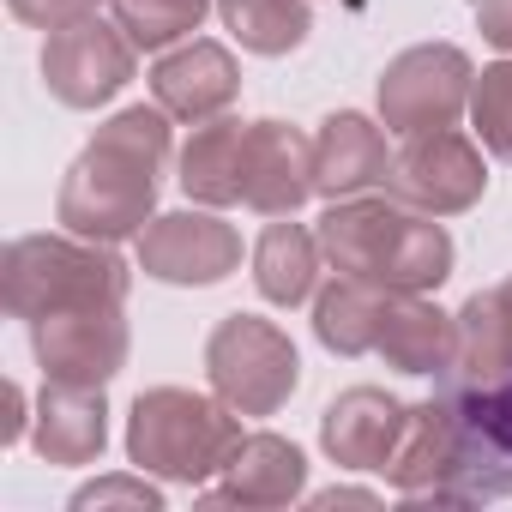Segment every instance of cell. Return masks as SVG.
Listing matches in <instances>:
<instances>
[{"label":"cell","mask_w":512,"mask_h":512,"mask_svg":"<svg viewBox=\"0 0 512 512\" xmlns=\"http://www.w3.org/2000/svg\"><path fill=\"white\" fill-rule=\"evenodd\" d=\"M470 127H476V139H482L488 157L512 163V55L476 73V91H470Z\"/></svg>","instance_id":"26"},{"label":"cell","mask_w":512,"mask_h":512,"mask_svg":"<svg viewBox=\"0 0 512 512\" xmlns=\"http://www.w3.org/2000/svg\"><path fill=\"white\" fill-rule=\"evenodd\" d=\"M404 416L410 404L392 398L386 386H350L326 404L320 416V446L338 470H386L392 452H398V434H404Z\"/></svg>","instance_id":"14"},{"label":"cell","mask_w":512,"mask_h":512,"mask_svg":"<svg viewBox=\"0 0 512 512\" xmlns=\"http://www.w3.org/2000/svg\"><path fill=\"white\" fill-rule=\"evenodd\" d=\"M386 175H392V151H386L380 121H368L356 109H338L320 121V133H314V193L320 199L374 193V187H386Z\"/></svg>","instance_id":"17"},{"label":"cell","mask_w":512,"mask_h":512,"mask_svg":"<svg viewBox=\"0 0 512 512\" xmlns=\"http://www.w3.org/2000/svg\"><path fill=\"white\" fill-rule=\"evenodd\" d=\"M205 500H223V506H290L308 494V458L296 440L284 434H241V446L229 452L223 476L199 488Z\"/></svg>","instance_id":"16"},{"label":"cell","mask_w":512,"mask_h":512,"mask_svg":"<svg viewBox=\"0 0 512 512\" xmlns=\"http://www.w3.org/2000/svg\"><path fill=\"white\" fill-rule=\"evenodd\" d=\"M380 308H386V290H374V284L338 272V278L314 296V338H320L332 356H374Z\"/></svg>","instance_id":"23"},{"label":"cell","mask_w":512,"mask_h":512,"mask_svg":"<svg viewBox=\"0 0 512 512\" xmlns=\"http://www.w3.org/2000/svg\"><path fill=\"white\" fill-rule=\"evenodd\" d=\"M139 73V49L115 19H79L49 31L43 43V85L61 109H103L109 97H121Z\"/></svg>","instance_id":"9"},{"label":"cell","mask_w":512,"mask_h":512,"mask_svg":"<svg viewBox=\"0 0 512 512\" xmlns=\"http://www.w3.org/2000/svg\"><path fill=\"white\" fill-rule=\"evenodd\" d=\"M103 7V0H7V13L19 25H37V31H61V25H79Z\"/></svg>","instance_id":"28"},{"label":"cell","mask_w":512,"mask_h":512,"mask_svg":"<svg viewBox=\"0 0 512 512\" xmlns=\"http://www.w3.org/2000/svg\"><path fill=\"white\" fill-rule=\"evenodd\" d=\"M476 91V67L458 43H416L404 55L386 61L380 73V127L410 139V133H434V127H458V115L470 109Z\"/></svg>","instance_id":"6"},{"label":"cell","mask_w":512,"mask_h":512,"mask_svg":"<svg viewBox=\"0 0 512 512\" xmlns=\"http://www.w3.org/2000/svg\"><path fill=\"white\" fill-rule=\"evenodd\" d=\"M470 13H476V31L500 55H512V0H470Z\"/></svg>","instance_id":"29"},{"label":"cell","mask_w":512,"mask_h":512,"mask_svg":"<svg viewBox=\"0 0 512 512\" xmlns=\"http://www.w3.org/2000/svg\"><path fill=\"white\" fill-rule=\"evenodd\" d=\"M205 380L235 416H278L302 386V356L284 326L260 314H223L205 338Z\"/></svg>","instance_id":"5"},{"label":"cell","mask_w":512,"mask_h":512,"mask_svg":"<svg viewBox=\"0 0 512 512\" xmlns=\"http://www.w3.org/2000/svg\"><path fill=\"white\" fill-rule=\"evenodd\" d=\"M205 13H217V0H109V19L133 37L139 55H169L193 43Z\"/></svg>","instance_id":"25"},{"label":"cell","mask_w":512,"mask_h":512,"mask_svg":"<svg viewBox=\"0 0 512 512\" xmlns=\"http://www.w3.org/2000/svg\"><path fill=\"white\" fill-rule=\"evenodd\" d=\"M386 193L428 211V217H464L482 193H488V157L482 139L458 133V127H434V133H410L392 151V175Z\"/></svg>","instance_id":"8"},{"label":"cell","mask_w":512,"mask_h":512,"mask_svg":"<svg viewBox=\"0 0 512 512\" xmlns=\"http://www.w3.org/2000/svg\"><path fill=\"white\" fill-rule=\"evenodd\" d=\"M314 506H380V494L374 488H326V494H314Z\"/></svg>","instance_id":"31"},{"label":"cell","mask_w":512,"mask_h":512,"mask_svg":"<svg viewBox=\"0 0 512 512\" xmlns=\"http://www.w3.org/2000/svg\"><path fill=\"white\" fill-rule=\"evenodd\" d=\"M139 272L157 284H175V290H211L241 272V235L211 205L163 211L139 235Z\"/></svg>","instance_id":"11"},{"label":"cell","mask_w":512,"mask_h":512,"mask_svg":"<svg viewBox=\"0 0 512 512\" xmlns=\"http://www.w3.org/2000/svg\"><path fill=\"white\" fill-rule=\"evenodd\" d=\"M31 446L43 464H97L109 446V398L103 386H61L43 380L37 416H31Z\"/></svg>","instance_id":"19"},{"label":"cell","mask_w":512,"mask_h":512,"mask_svg":"<svg viewBox=\"0 0 512 512\" xmlns=\"http://www.w3.org/2000/svg\"><path fill=\"white\" fill-rule=\"evenodd\" d=\"M452 464H458V410L446 392L410 404L404 416V434H398V452L392 464L380 470L410 506H446V482H452Z\"/></svg>","instance_id":"15"},{"label":"cell","mask_w":512,"mask_h":512,"mask_svg":"<svg viewBox=\"0 0 512 512\" xmlns=\"http://www.w3.org/2000/svg\"><path fill=\"white\" fill-rule=\"evenodd\" d=\"M25 422H31V404H25V386L13 380V386H7V422H0V440L19 446V440H25Z\"/></svg>","instance_id":"30"},{"label":"cell","mask_w":512,"mask_h":512,"mask_svg":"<svg viewBox=\"0 0 512 512\" xmlns=\"http://www.w3.org/2000/svg\"><path fill=\"white\" fill-rule=\"evenodd\" d=\"M175 115H163L157 103H133L121 115H109L91 145L73 157V169L61 175L55 193V217L61 229L85 235V241H139L145 223L157 217V193H163V169L175 157Z\"/></svg>","instance_id":"1"},{"label":"cell","mask_w":512,"mask_h":512,"mask_svg":"<svg viewBox=\"0 0 512 512\" xmlns=\"http://www.w3.org/2000/svg\"><path fill=\"white\" fill-rule=\"evenodd\" d=\"M235 97H241V61L211 37H193V43L157 55V67H151V103L187 127L229 115Z\"/></svg>","instance_id":"13"},{"label":"cell","mask_w":512,"mask_h":512,"mask_svg":"<svg viewBox=\"0 0 512 512\" xmlns=\"http://www.w3.org/2000/svg\"><path fill=\"white\" fill-rule=\"evenodd\" d=\"M241 157H247V121L235 115L199 121L175 157V181L193 205H211V211L241 205Z\"/></svg>","instance_id":"21"},{"label":"cell","mask_w":512,"mask_h":512,"mask_svg":"<svg viewBox=\"0 0 512 512\" xmlns=\"http://www.w3.org/2000/svg\"><path fill=\"white\" fill-rule=\"evenodd\" d=\"M127 350H133L127 302L61 308V314L31 320V356L43 380H61V386H109L127 368Z\"/></svg>","instance_id":"10"},{"label":"cell","mask_w":512,"mask_h":512,"mask_svg":"<svg viewBox=\"0 0 512 512\" xmlns=\"http://www.w3.org/2000/svg\"><path fill=\"white\" fill-rule=\"evenodd\" d=\"M223 31L247 49V55H296L314 31V7L308 0H217Z\"/></svg>","instance_id":"24"},{"label":"cell","mask_w":512,"mask_h":512,"mask_svg":"<svg viewBox=\"0 0 512 512\" xmlns=\"http://www.w3.org/2000/svg\"><path fill=\"white\" fill-rule=\"evenodd\" d=\"M458 410V464L446 506H482L512 494V374L488 386H440Z\"/></svg>","instance_id":"7"},{"label":"cell","mask_w":512,"mask_h":512,"mask_svg":"<svg viewBox=\"0 0 512 512\" xmlns=\"http://www.w3.org/2000/svg\"><path fill=\"white\" fill-rule=\"evenodd\" d=\"M500 374H512V278L476 290L458 308V356L440 386H488Z\"/></svg>","instance_id":"20"},{"label":"cell","mask_w":512,"mask_h":512,"mask_svg":"<svg viewBox=\"0 0 512 512\" xmlns=\"http://www.w3.org/2000/svg\"><path fill=\"white\" fill-rule=\"evenodd\" d=\"M320 266H326V247H320V229L308 223H266V235L253 241V290L272 308H302L320 290Z\"/></svg>","instance_id":"22"},{"label":"cell","mask_w":512,"mask_h":512,"mask_svg":"<svg viewBox=\"0 0 512 512\" xmlns=\"http://www.w3.org/2000/svg\"><path fill=\"white\" fill-rule=\"evenodd\" d=\"M320 247H326V266L344 278H362L374 290H422V296H434L458 260L446 223L392 199L386 187L332 199L320 217Z\"/></svg>","instance_id":"2"},{"label":"cell","mask_w":512,"mask_h":512,"mask_svg":"<svg viewBox=\"0 0 512 512\" xmlns=\"http://www.w3.org/2000/svg\"><path fill=\"white\" fill-rule=\"evenodd\" d=\"M133 272L115 253V241H85V235H13L0 253V302L13 320H43L61 308H103L127 302Z\"/></svg>","instance_id":"4"},{"label":"cell","mask_w":512,"mask_h":512,"mask_svg":"<svg viewBox=\"0 0 512 512\" xmlns=\"http://www.w3.org/2000/svg\"><path fill=\"white\" fill-rule=\"evenodd\" d=\"M314 199V139L296 121H247L241 205L260 217H296Z\"/></svg>","instance_id":"12"},{"label":"cell","mask_w":512,"mask_h":512,"mask_svg":"<svg viewBox=\"0 0 512 512\" xmlns=\"http://www.w3.org/2000/svg\"><path fill=\"white\" fill-rule=\"evenodd\" d=\"M374 356L398 374H446L458 356V314H446L422 290H386Z\"/></svg>","instance_id":"18"},{"label":"cell","mask_w":512,"mask_h":512,"mask_svg":"<svg viewBox=\"0 0 512 512\" xmlns=\"http://www.w3.org/2000/svg\"><path fill=\"white\" fill-rule=\"evenodd\" d=\"M235 446H241V416L217 392L205 398L187 386H151L127 410V464L175 488L217 482Z\"/></svg>","instance_id":"3"},{"label":"cell","mask_w":512,"mask_h":512,"mask_svg":"<svg viewBox=\"0 0 512 512\" xmlns=\"http://www.w3.org/2000/svg\"><path fill=\"white\" fill-rule=\"evenodd\" d=\"M103 512V506H139V512H163V488L139 470V476H97L73 494V512Z\"/></svg>","instance_id":"27"}]
</instances>
